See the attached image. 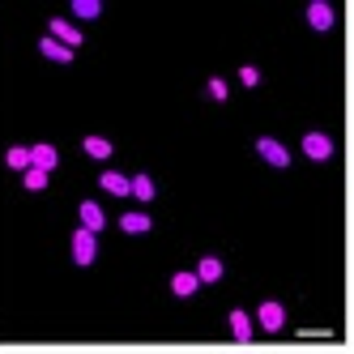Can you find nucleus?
<instances>
[{
    "label": "nucleus",
    "instance_id": "1",
    "mask_svg": "<svg viewBox=\"0 0 354 354\" xmlns=\"http://www.w3.org/2000/svg\"><path fill=\"white\" fill-rule=\"evenodd\" d=\"M94 257H98V235L77 226V231H73V265L86 269V265H94Z\"/></svg>",
    "mask_w": 354,
    "mask_h": 354
},
{
    "label": "nucleus",
    "instance_id": "2",
    "mask_svg": "<svg viewBox=\"0 0 354 354\" xmlns=\"http://www.w3.org/2000/svg\"><path fill=\"white\" fill-rule=\"evenodd\" d=\"M47 39H56L60 47H68V52H77V47L86 43V39H82V30L73 26L68 17H52V21H47Z\"/></svg>",
    "mask_w": 354,
    "mask_h": 354
},
{
    "label": "nucleus",
    "instance_id": "3",
    "mask_svg": "<svg viewBox=\"0 0 354 354\" xmlns=\"http://www.w3.org/2000/svg\"><path fill=\"white\" fill-rule=\"evenodd\" d=\"M257 154H261L269 167H277V171H286V167H290V149L277 141V137H257Z\"/></svg>",
    "mask_w": 354,
    "mask_h": 354
},
{
    "label": "nucleus",
    "instance_id": "4",
    "mask_svg": "<svg viewBox=\"0 0 354 354\" xmlns=\"http://www.w3.org/2000/svg\"><path fill=\"white\" fill-rule=\"evenodd\" d=\"M257 320H261L265 333H282V324H286V308H282L277 299H265L261 308H257Z\"/></svg>",
    "mask_w": 354,
    "mask_h": 354
},
{
    "label": "nucleus",
    "instance_id": "5",
    "mask_svg": "<svg viewBox=\"0 0 354 354\" xmlns=\"http://www.w3.org/2000/svg\"><path fill=\"white\" fill-rule=\"evenodd\" d=\"M303 154H308L312 162H324L328 154H333V137H328V133H303Z\"/></svg>",
    "mask_w": 354,
    "mask_h": 354
},
{
    "label": "nucleus",
    "instance_id": "6",
    "mask_svg": "<svg viewBox=\"0 0 354 354\" xmlns=\"http://www.w3.org/2000/svg\"><path fill=\"white\" fill-rule=\"evenodd\" d=\"M333 5H328V0H312L308 5V26L316 30V35H324V30H333Z\"/></svg>",
    "mask_w": 354,
    "mask_h": 354
},
{
    "label": "nucleus",
    "instance_id": "7",
    "mask_svg": "<svg viewBox=\"0 0 354 354\" xmlns=\"http://www.w3.org/2000/svg\"><path fill=\"white\" fill-rule=\"evenodd\" d=\"M30 167H39V171H47V175H52V171L60 167V154H56V145H47V141L30 145Z\"/></svg>",
    "mask_w": 354,
    "mask_h": 354
},
{
    "label": "nucleus",
    "instance_id": "8",
    "mask_svg": "<svg viewBox=\"0 0 354 354\" xmlns=\"http://www.w3.org/2000/svg\"><path fill=\"white\" fill-rule=\"evenodd\" d=\"M77 214H82V226H86V231H94V235L107 226V214H103V205H98V201H82Z\"/></svg>",
    "mask_w": 354,
    "mask_h": 354
},
{
    "label": "nucleus",
    "instance_id": "9",
    "mask_svg": "<svg viewBox=\"0 0 354 354\" xmlns=\"http://www.w3.org/2000/svg\"><path fill=\"white\" fill-rule=\"evenodd\" d=\"M196 290H201V277H196L192 269H180V273L171 277V295H175V299H192Z\"/></svg>",
    "mask_w": 354,
    "mask_h": 354
},
{
    "label": "nucleus",
    "instance_id": "10",
    "mask_svg": "<svg viewBox=\"0 0 354 354\" xmlns=\"http://www.w3.org/2000/svg\"><path fill=\"white\" fill-rule=\"evenodd\" d=\"M192 273L201 277V286H205V282H222V277H226V265H222L218 257H201Z\"/></svg>",
    "mask_w": 354,
    "mask_h": 354
},
{
    "label": "nucleus",
    "instance_id": "11",
    "mask_svg": "<svg viewBox=\"0 0 354 354\" xmlns=\"http://www.w3.org/2000/svg\"><path fill=\"white\" fill-rule=\"evenodd\" d=\"M39 56L52 60V64H73V52H68V47H60L56 39H47V35L39 39Z\"/></svg>",
    "mask_w": 354,
    "mask_h": 354
},
{
    "label": "nucleus",
    "instance_id": "12",
    "mask_svg": "<svg viewBox=\"0 0 354 354\" xmlns=\"http://www.w3.org/2000/svg\"><path fill=\"white\" fill-rule=\"evenodd\" d=\"M129 196H137L141 205H149V201L158 196V184L149 180V175H133V180H129Z\"/></svg>",
    "mask_w": 354,
    "mask_h": 354
},
{
    "label": "nucleus",
    "instance_id": "13",
    "mask_svg": "<svg viewBox=\"0 0 354 354\" xmlns=\"http://www.w3.org/2000/svg\"><path fill=\"white\" fill-rule=\"evenodd\" d=\"M120 231L124 235H145V231H154V218H149V214H124Z\"/></svg>",
    "mask_w": 354,
    "mask_h": 354
},
{
    "label": "nucleus",
    "instance_id": "14",
    "mask_svg": "<svg viewBox=\"0 0 354 354\" xmlns=\"http://www.w3.org/2000/svg\"><path fill=\"white\" fill-rule=\"evenodd\" d=\"M98 188L111 192V196H129V175H120V171H103V175H98Z\"/></svg>",
    "mask_w": 354,
    "mask_h": 354
},
{
    "label": "nucleus",
    "instance_id": "15",
    "mask_svg": "<svg viewBox=\"0 0 354 354\" xmlns=\"http://www.w3.org/2000/svg\"><path fill=\"white\" fill-rule=\"evenodd\" d=\"M82 149H86L90 158H98V162H103V158H111V149H115V145H111V141H107L103 133H90V137L82 141Z\"/></svg>",
    "mask_w": 354,
    "mask_h": 354
},
{
    "label": "nucleus",
    "instance_id": "16",
    "mask_svg": "<svg viewBox=\"0 0 354 354\" xmlns=\"http://www.w3.org/2000/svg\"><path fill=\"white\" fill-rule=\"evenodd\" d=\"M231 333H235V342H252V316L243 308L231 312Z\"/></svg>",
    "mask_w": 354,
    "mask_h": 354
},
{
    "label": "nucleus",
    "instance_id": "17",
    "mask_svg": "<svg viewBox=\"0 0 354 354\" xmlns=\"http://www.w3.org/2000/svg\"><path fill=\"white\" fill-rule=\"evenodd\" d=\"M21 188H26V192H43V188H47V171L26 167V171H21Z\"/></svg>",
    "mask_w": 354,
    "mask_h": 354
},
{
    "label": "nucleus",
    "instance_id": "18",
    "mask_svg": "<svg viewBox=\"0 0 354 354\" xmlns=\"http://www.w3.org/2000/svg\"><path fill=\"white\" fill-rule=\"evenodd\" d=\"M98 13H103L98 0H73V17H77V21H94Z\"/></svg>",
    "mask_w": 354,
    "mask_h": 354
},
{
    "label": "nucleus",
    "instance_id": "19",
    "mask_svg": "<svg viewBox=\"0 0 354 354\" xmlns=\"http://www.w3.org/2000/svg\"><path fill=\"white\" fill-rule=\"evenodd\" d=\"M5 162H9V171H26L30 167V145H13L5 154Z\"/></svg>",
    "mask_w": 354,
    "mask_h": 354
},
{
    "label": "nucleus",
    "instance_id": "20",
    "mask_svg": "<svg viewBox=\"0 0 354 354\" xmlns=\"http://www.w3.org/2000/svg\"><path fill=\"white\" fill-rule=\"evenodd\" d=\"M239 82H243L248 90H257V86H261V68H257V64H243V68H239Z\"/></svg>",
    "mask_w": 354,
    "mask_h": 354
},
{
    "label": "nucleus",
    "instance_id": "21",
    "mask_svg": "<svg viewBox=\"0 0 354 354\" xmlns=\"http://www.w3.org/2000/svg\"><path fill=\"white\" fill-rule=\"evenodd\" d=\"M205 94L214 98V103H226V94H231V90H226V82H222V77H209V86H205Z\"/></svg>",
    "mask_w": 354,
    "mask_h": 354
}]
</instances>
